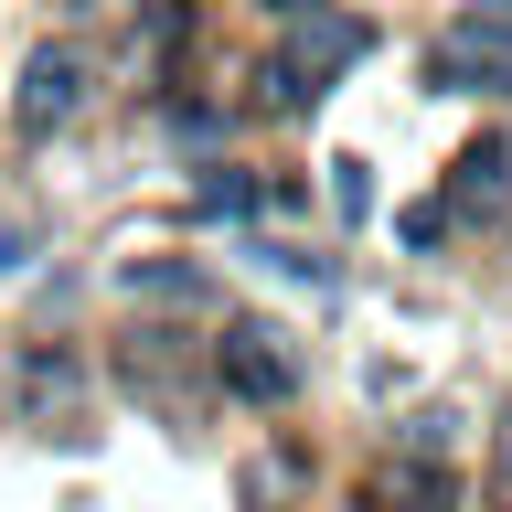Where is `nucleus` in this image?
<instances>
[{"label":"nucleus","mask_w":512,"mask_h":512,"mask_svg":"<svg viewBox=\"0 0 512 512\" xmlns=\"http://www.w3.org/2000/svg\"><path fill=\"white\" fill-rule=\"evenodd\" d=\"M374 54V22H352V11H288V32L267 43V64H256V96L278 107V118H310L320 96H331V75H352V64Z\"/></svg>","instance_id":"obj_1"},{"label":"nucleus","mask_w":512,"mask_h":512,"mask_svg":"<svg viewBox=\"0 0 512 512\" xmlns=\"http://www.w3.org/2000/svg\"><path fill=\"white\" fill-rule=\"evenodd\" d=\"M86 86H96V64H86V43H32L22 54V86H11V118L32 128V139H54L64 118H75V107H86Z\"/></svg>","instance_id":"obj_2"},{"label":"nucleus","mask_w":512,"mask_h":512,"mask_svg":"<svg viewBox=\"0 0 512 512\" xmlns=\"http://www.w3.org/2000/svg\"><path fill=\"white\" fill-rule=\"evenodd\" d=\"M224 395L235 406H288L299 395V352H288L278 320H235L224 331Z\"/></svg>","instance_id":"obj_3"},{"label":"nucleus","mask_w":512,"mask_h":512,"mask_svg":"<svg viewBox=\"0 0 512 512\" xmlns=\"http://www.w3.org/2000/svg\"><path fill=\"white\" fill-rule=\"evenodd\" d=\"M427 86H448V96H502L512 86V54H502V43H480L470 22H448L438 43H427Z\"/></svg>","instance_id":"obj_4"},{"label":"nucleus","mask_w":512,"mask_h":512,"mask_svg":"<svg viewBox=\"0 0 512 512\" xmlns=\"http://www.w3.org/2000/svg\"><path fill=\"white\" fill-rule=\"evenodd\" d=\"M502 182H512V139H470V150H459V182H448L438 203H448V214H491Z\"/></svg>","instance_id":"obj_5"},{"label":"nucleus","mask_w":512,"mask_h":512,"mask_svg":"<svg viewBox=\"0 0 512 512\" xmlns=\"http://www.w3.org/2000/svg\"><path fill=\"white\" fill-rule=\"evenodd\" d=\"M374 512H459V491H448V470H427V459H395V470L374 480Z\"/></svg>","instance_id":"obj_6"},{"label":"nucleus","mask_w":512,"mask_h":512,"mask_svg":"<svg viewBox=\"0 0 512 512\" xmlns=\"http://www.w3.org/2000/svg\"><path fill=\"white\" fill-rule=\"evenodd\" d=\"M331 214H342V224L374 214V182H363V160H331Z\"/></svg>","instance_id":"obj_7"},{"label":"nucleus","mask_w":512,"mask_h":512,"mask_svg":"<svg viewBox=\"0 0 512 512\" xmlns=\"http://www.w3.org/2000/svg\"><path fill=\"white\" fill-rule=\"evenodd\" d=\"M448 224H459V214H448V203H406V214H395V235H406V246L427 256V246H438V235H448Z\"/></svg>","instance_id":"obj_8"},{"label":"nucleus","mask_w":512,"mask_h":512,"mask_svg":"<svg viewBox=\"0 0 512 512\" xmlns=\"http://www.w3.org/2000/svg\"><path fill=\"white\" fill-rule=\"evenodd\" d=\"M459 22H470L480 43H502V54H512V0H480V11H459Z\"/></svg>","instance_id":"obj_9"},{"label":"nucleus","mask_w":512,"mask_h":512,"mask_svg":"<svg viewBox=\"0 0 512 512\" xmlns=\"http://www.w3.org/2000/svg\"><path fill=\"white\" fill-rule=\"evenodd\" d=\"M267 11H278V22H288V11H320V0H267Z\"/></svg>","instance_id":"obj_10"}]
</instances>
